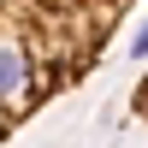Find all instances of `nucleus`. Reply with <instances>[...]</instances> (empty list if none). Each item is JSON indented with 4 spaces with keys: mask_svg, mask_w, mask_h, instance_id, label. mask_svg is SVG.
<instances>
[{
    "mask_svg": "<svg viewBox=\"0 0 148 148\" xmlns=\"http://www.w3.org/2000/svg\"><path fill=\"white\" fill-rule=\"evenodd\" d=\"M136 0H0V142L101 65Z\"/></svg>",
    "mask_w": 148,
    "mask_h": 148,
    "instance_id": "nucleus-1",
    "label": "nucleus"
},
{
    "mask_svg": "<svg viewBox=\"0 0 148 148\" xmlns=\"http://www.w3.org/2000/svg\"><path fill=\"white\" fill-rule=\"evenodd\" d=\"M136 53H148V30H142V36H136Z\"/></svg>",
    "mask_w": 148,
    "mask_h": 148,
    "instance_id": "nucleus-3",
    "label": "nucleus"
},
{
    "mask_svg": "<svg viewBox=\"0 0 148 148\" xmlns=\"http://www.w3.org/2000/svg\"><path fill=\"white\" fill-rule=\"evenodd\" d=\"M136 119H148V77L136 83Z\"/></svg>",
    "mask_w": 148,
    "mask_h": 148,
    "instance_id": "nucleus-2",
    "label": "nucleus"
}]
</instances>
